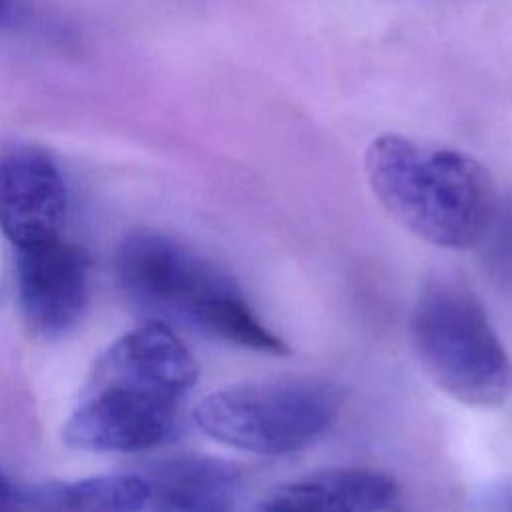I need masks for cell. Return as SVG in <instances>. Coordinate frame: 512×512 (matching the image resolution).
I'll use <instances>...</instances> for the list:
<instances>
[{
	"label": "cell",
	"mask_w": 512,
	"mask_h": 512,
	"mask_svg": "<svg viewBox=\"0 0 512 512\" xmlns=\"http://www.w3.org/2000/svg\"><path fill=\"white\" fill-rule=\"evenodd\" d=\"M384 210L414 236L452 250L478 246L498 204L488 170L468 154L382 134L364 156Z\"/></svg>",
	"instance_id": "6da1fadb"
},
{
	"label": "cell",
	"mask_w": 512,
	"mask_h": 512,
	"mask_svg": "<svg viewBox=\"0 0 512 512\" xmlns=\"http://www.w3.org/2000/svg\"><path fill=\"white\" fill-rule=\"evenodd\" d=\"M116 274L128 300L152 320L182 322L256 352H288L286 342L258 320L234 278L166 234L126 236Z\"/></svg>",
	"instance_id": "7a4b0ae2"
},
{
	"label": "cell",
	"mask_w": 512,
	"mask_h": 512,
	"mask_svg": "<svg viewBox=\"0 0 512 512\" xmlns=\"http://www.w3.org/2000/svg\"><path fill=\"white\" fill-rule=\"evenodd\" d=\"M428 376L454 400L496 408L512 394V362L474 290L452 272L432 274L410 316Z\"/></svg>",
	"instance_id": "3957f363"
},
{
	"label": "cell",
	"mask_w": 512,
	"mask_h": 512,
	"mask_svg": "<svg viewBox=\"0 0 512 512\" xmlns=\"http://www.w3.org/2000/svg\"><path fill=\"white\" fill-rule=\"evenodd\" d=\"M342 400V388L318 376L260 378L214 390L194 408V422L226 446L280 456L320 438Z\"/></svg>",
	"instance_id": "277c9868"
},
{
	"label": "cell",
	"mask_w": 512,
	"mask_h": 512,
	"mask_svg": "<svg viewBox=\"0 0 512 512\" xmlns=\"http://www.w3.org/2000/svg\"><path fill=\"white\" fill-rule=\"evenodd\" d=\"M176 406L174 398L92 374L62 436L66 444L90 452L148 450L172 434Z\"/></svg>",
	"instance_id": "5b68a950"
},
{
	"label": "cell",
	"mask_w": 512,
	"mask_h": 512,
	"mask_svg": "<svg viewBox=\"0 0 512 512\" xmlns=\"http://www.w3.org/2000/svg\"><path fill=\"white\" fill-rule=\"evenodd\" d=\"M90 258L84 248L54 238L16 248V288L28 328L44 338L72 330L88 304Z\"/></svg>",
	"instance_id": "8992f818"
},
{
	"label": "cell",
	"mask_w": 512,
	"mask_h": 512,
	"mask_svg": "<svg viewBox=\"0 0 512 512\" xmlns=\"http://www.w3.org/2000/svg\"><path fill=\"white\" fill-rule=\"evenodd\" d=\"M66 210V182L50 156L34 148L0 154V230L16 248L60 238Z\"/></svg>",
	"instance_id": "52a82bcc"
},
{
	"label": "cell",
	"mask_w": 512,
	"mask_h": 512,
	"mask_svg": "<svg viewBox=\"0 0 512 512\" xmlns=\"http://www.w3.org/2000/svg\"><path fill=\"white\" fill-rule=\"evenodd\" d=\"M94 374L180 400L196 384L198 364L168 324L148 318L104 352Z\"/></svg>",
	"instance_id": "ba28073f"
},
{
	"label": "cell",
	"mask_w": 512,
	"mask_h": 512,
	"mask_svg": "<svg viewBox=\"0 0 512 512\" xmlns=\"http://www.w3.org/2000/svg\"><path fill=\"white\" fill-rule=\"evenodd\" d=\"M396 492L394 478L380 470L338 468L294 480L262 506L274 512H380Z\"/></svg>",
	"instance_id": "9c48e42d"
},
{
	"label": "cell",
	"mask_w": 512,
	"mask_h": 512,
	"mask_svg": "<svg viewBox=\"0 0 512 512\" xmlns=\"http://www.w3.org/2000/svg\"><path fill=\"white\" fill-rule=\"evenodd\" d=\"M152 512H228L242 486L236 464L212 456H176L146 478Z\"/></svg>",
	"instance_id": "30bf717a"
},
{
	"label": "cell",
	"mask_w": 512,
	"mask_h": 512,
	"mask_svg": "<svg viewBox=\"0 0 512 512\" xmlns=\"http://www.w3.org/2000/svg\"><path fill=\"white\" fill-rule=\"evenodd\" d=\"M150 486L136 474H102L70 482L18 488L14 512H140Z\"/></svg>",
	"instance_id": "8fae6325"
},
{
	"label": "cell",
	"mask_w": 512,
	"mask_h": 512,
	"mask_svg": "<svg viewBox=\"0 0 512 512\" xmlns=\"http://www.w3.org/2000/svg\"><path fill=\"white\" fill-rule=\"evenodd\" d=\"M484 244V262L494 280L512 284V194L498 198L494 216L480 240Z\"/></svg>",
	"instance_id": "7c38bea8"
},
{
	"label": "cell",
	"mask_w": 512,
	"mask_h": 512,
	"mask_svg": "<svg viewBox=\"0 0 512 512\" xmlns=\"http://www.w3.org/2000/svg\"><path fill=\"white\" fill-rule=\"evenodd\" d=\"M482 508L486 512H512V482L504 480L490 486L482 496Z\"/></svg>",
	"instance_id": "4fadbf2b"
},
{
	"label": "cell",
	"mask_w": 512,
	"mask_h": 512,
	"mask_svg": "<svg viewBox=\"0 0 512 512\" xmlns=\"http://www.w3.org/2000/svg\"><path fill=\"white\" fill-rule=\"evenodd\" d=\"M18 488L0 472V512H14Z\"/></svg>",
	"instance_id": "5bb4252c"
},
{
	"label": "cell",
	"mask_w": 512,
	"mask_h": 512,
	"mask_svg": "<svg viewBox=\"0 0 512 512\" xmlns=\"http://www.w3.org/2000/svg\"><path fill=\"white\" fill-rule=\"evenodd\" d=\"M6 4H8V0H0V20H2L4 12H6Z\"/></svg>",
	"instance_id": "9a60e30c"
},
{
	"label": "cell",
	"mask_w": 512,
	"mask_h": 512,
	"mask_svg": "<svg viewBox=\"0 0 512 512\" xmlns=\"http://www.w3.org/2000/svg\"><path fill=\"white\" fill-rule=\"evenodd\" d=\"M258 512H274V510H268V508H264V506H262Z\"/></svg>",
	"instance_id": "2e32d148"
}]
</instances>
